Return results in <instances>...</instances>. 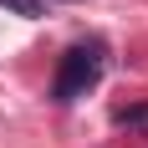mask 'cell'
<instances>
[{"instance_id":"obj_3","label":"cell","mask_w":148,"mask_h":148,"mask_svg":"<svg viewBox=\"0 0 148 148\" xmlns=\"http://www.w3.org/2000/svg\"><path fill=\"white\" fill-rule=\"evenodd\" d=\"M0 5H5V10H15V15H26V21H41V15H46L41 0H0Z\"/></svg>"},{"instance_id":"obj_4","label":"cell","mask_w":148,"mask_h":148,"mask_svg":"<svg viewBox=\"0 0 148 148\" xmlns=\"http://www.w3.org/2000/svg\"><path fill=\"white\" fill-rule=\"evenodd\" d=\"M66 5H72V0H66Z\"/></svg>"},{"instance_id":"obj_2","label":"cell","mask_w":148,"mask_h":148,"mask_svg":"<svg viewBox=\"0 0 148 148\" xmlns=\"http://www.w3.org/2000/svg\"><path fill=\"white\" fill-rule=\"evenodd\" d=\"M112 123H118L123 133H148V102H143V107H123V112H112Z\"/></svg>"},{"instance_id":"obj_1","label":"cell","mask_w":148,"mask_h":148,"mask_svg":"<svg viewBox=\"0 0 148 148\" xmlns=\"http://www.w3.org/2000/svg\"><path fill=\"white\" fill-rule=\"evenodd\" d=\"M102 72H107V46L102 41H77V46H66L61 51V61H56V77H51V102H77V97H87L97 82H102Z\"/></svg>"}]
</instances>
